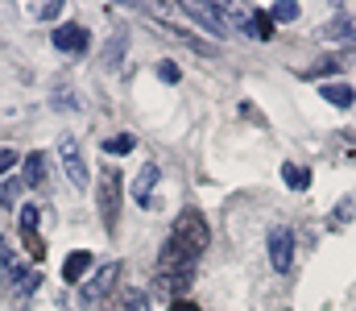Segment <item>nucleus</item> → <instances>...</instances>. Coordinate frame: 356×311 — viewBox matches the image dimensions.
Listing matches in <instances>:
<instances>
[{
	"label": "nucleus",
	"mask_w": 356,
	"mask_h": 311,
	"mask_svg": "<svg viewBox=\"0 0 356 311\" xmlns=\"http://www.w3.org/2000/svg\"><path fill=\"white\" fill-rule=\"evenodd\" d=\"M58 13H63V4H58V0H54V4H42V8H38V17H58Z\"/></svg>",
	"instance_id": "27"
},
{
	"label": "nucleus",
	"mask_w": 356,
	"mask_h": 311,
	"mask_svg": "<svg viewBox=\"0 0 356 311\" xmlns=\"http://www.w3.org/2000/svg\"><path fill=\"white\" fill-rule=\"evenodd\" d=\"M21 241H25V249H29V257H33V262L46 253V245H42V237H38V207H33V204L21 207Z\"/></svg>",
	"instance_id": "9"
},
{
	"label": "nucleus",
	"mask_w": 356,
	"mask_h": 311,
	"mask_svg": "<svg viewBox=\"0 0 356 311\" xmlns=\"http://www.w3.org/2000/svg\"><path fill=\"white\" fill-rule=\"evenodd\" d=\"M99 220H104V232L116 237V224H120V170L116 166L99 170Z\"/></svg>",
	"instance_id": "3"
},
{
	"label": "nucleus",
	"mask_w": 356,
	"mask_h": 311,
	"mask_svg": "<svg viewBox=\"0 0 356 311\" xmlns=\"http://www.w3.org/2000/svg\"><path fill=\"white\" fill-rule=\"evenodd\" d=\"M58 158H63V170L75 187H88V166H83V154H79V141L75 137H58Z\"/></svg>",
	"instance_id": "7"
},
{
	"label": "nucleus",
	"mask_w": 356,
	"mask_h": 311,
	"mask_svg": "<svg viewBox=\"0 0 356 311\" xmlns=\"http://www.w3.org/2000/svg\"><path fill=\"white\" fill-rule=\"evenodd\" d=\"M38 282H42V278H38L33 270H29V274H21V278H17V295H33V291H38Z\"/></svg>",
	"instance_id": "22"
},
{
	"label": "nucleus",
	"mask_w": 356,
	"mask_h": 311,
	"mask_svg": "<svg viewBox=\"0 0 356 311\" xmlns=\"http://www.w3.org/2000/svg\"><path fill=\"white\" fill-rule=\"evenodd\" d=\"M116 278H120V262H108V266H99L88 282H83V291H79V303H83V308H91V303H104V299L112 295Z\"/></svg>",
	"instance_id": "5"
},
{
	"label": "nucleus",
	"mask_w": 356,
	"mask_h": 311,
	"mask_svg": "<svg viewBox=\"0 0 356 311\" xmlns=\"http://www.w3.org/2000/svg\"><path fill=\"white\" fill-rule=\"evenodd\" d=\"M249 33H253L257 42H269V38H273V17L261 13V8H253V13H249Z\"/></svg>",
	"instance_id": "16"
},
{
	"label": "nucleus",
	"mask_w": 356,
	"mask_h": 311,
	"mask_svg": "<svg viewBox=\"0 0 356 311\" xmlns=\"http://www.w3.org/2000/svg\"><path fill=\"white\" fill-rule=\"evenodd\" d=\"M50 38H54V50H63V54H83L88 50V29L83 25H58Z\"/></svg>",
	"instance_id": "8"
},
{
	"label": "nucleus",
	"mask_w": 356,
	"mask_h": 311,
	"mask_svg": "<svg viewBox=\"0 0 356 311\" xmlns=\"http://www.w3.org/2000/svg\"><path fill=\"white\" fill-rule=\"evenodd\" d=\"M170 245L182 249L191 262H199V257H203V249L211 245V228H207V220H203V212H199V207L178 212L175 232H170Z\"/></svg>",
	"instance_id": "2"
},
{
	"label": "nucleus",
	"mask_w": 356,
	"mask_h": 311,
	"mask_svg": "<svg viewBox=\"0 0 356 311\" xmlns=\"http://www.w3.org/2000/svg\"><path fill=\"white\" fill-rule=\"evenodd\" d=\"M178 13L186 17V21H199L207 33H216L220 42L228 38V17L220 13V4H203V0H182L178 4Z\"/></svg>",
	"instance_id": "4"
},
{
	"label": "nucleus",
	"mask_w": 356,
	"mask_h": 311,
	"mask_svg": "<svg viewBox=\"0 0 356 311\" xmlns=\"http://www.w3.org/2000/svg\"><path fill=\"white\" fill-rule=\"evenodd\" d=\"M17 166V150H8V145H0V175H8Z\"/></svg>",
	"instance_id": "24"
},
{
	"label": "nucleus",
	"mask_w": 356,
	"mask_h": 311,
	"mask_svg": "<svg viewBox=\"0 0 356 311\" xmlns=\"http://www.w3.org/2000/svg\"><path fill=\"white\" fill-rule=\"evenodd\" d=\"M269 262H273V270H277V274H286V270H290V262H294V232H290L286 224L269 228Z\"/></svg>",
	"instance_id": "6"
},
{
	"label": "nucleus",
	"mask_w": 356,
	"mask_h": 311,
	"mask_svg": "<svg viewBox=\"0 0 356 311\" xmlns=\"http://www.w3.org/2000/svg\"><path fill=\"white\" fill-rule=\"evenodd\" d=\"M282 179H286L290 191H307V187H311V170H307V166H294V162L282 166Z\"/></svg>",
	"instance_id": "15"
},
{
	"label": "nucleus",
	"mask_w": 356,
	"mask_h": 311,
	"mask_svg": "<svg viewBox=\"0 0 356 311\" xmlns=\"http://www.w3.org/2000/svg\"><path fill=\"white\" fill-rule=\"evenodd\" d=\"M91 266H95V262H91L88 249H75V253H67V262H63V278H67V282H83Z\"/></svg>",
	"instance_id": "11"
},
{
	"label": "nucleus",
	"mask_w": 356,
	"mask_h": 311,
	"mask_svg": "<svg viewBox=\"0 0 356 311\" xmlns=\"http://www.w3.org/2000/svg\"><path fill=\"white\" fill-rule=\"evenodd\" d=\"M170 311H199V303H191V299H175Z\"/></svg>",
	"instance_id": "28"
},
{
	"label": "nucleus",
	"mask_w": 356,
	"mask_h": 311,
	"mask_svg": "<svg viewBox=\"0 0 356 311\" xmlns=\"http://www.w3.org/2000/svg\"><path fill=\"white\" fill-rule=\"evenodd\" d=\"M353 212H356V207H353V200H344V204L336 207V224H344V220H348Z\"/></svg>",
	"instance_id": "26"
},
{
	"label": "nucleus",
	"mask_w": 356,
	"mask_h": 311,
	"mask_svg": "<svg viewBox=\"0 0 356 311\" xmlns=\"http://www.w3.org/2000/svg\"><path fill=\"white\" fill-rule=\"evenodd\" d=\"M269 17H273V21H294V17H298V4H294V0H277V4L269 8Z\"/></svg>",
	"instance_id": "20"
},
{
	"label": "nucleus",
	"mask_w": 356,
	"mask_h": 311,
	"mask_svg": "<svg viewBox=\"0 0 356 311\" xmlns=\"http://www.w3.org/2000/svg\"><path fill=\"white\" fill-rule=\"evenodd\" d=\"M133 145H137V141H133V133H120V137H108V141H104V154H112V158H116V154H129Z\"/></svg>",
	"instance_id": "19"
},
{
	"label": "nucleus",
	"mask_w": 356,
	"mask_h": 311,
	"mask_svg": "<svg viewBox=\"0 0 356 311\" xmlns=\"http://www.w3.org/2000/svg\"><path fill=\"white\" fill-rule=\"evenodd\" d=\"M124 50H129V38H124V33H112V38H108V46H104V54H99V67H108V71H112V67L124 58Z\"/></svg>",
	"instance_id": "13"
},
{
	"label": "nucleus",
	"mask_w": 356,
	"mask_h": 311,
	"mask_svg": "<svg viewBox=\"0 0 356 311\" xmlns=\"http://www.w3.org/2000/svg\"><path fill=\"white\" fill-rule=\"evenodd\" d=\"M112 303L108 311H145V295L141 291H124V295H108Z\"/></svg>",
	"instance_id": "17"
},
{
	"label": "nucleus",
	"mask_w": 356,
	"mask_h": 311,
	"mask_svg": "<svg viewBox=\"0 0 356 311\" xmlns=\"http://www.w3.org/2000/svg\"><path fill=\"white\" fill-rule=\"evenodd\" d=\"M54 96H58V108H67V112H75V108H79V100H75V96H71V88H67V83H58V92H54Z\"/></svg>",
	"instance_id": "23"
},
{
	"label": "nucleus",
	"mask_w": 356,
	"mask_h": 311,
	"mask_svg": "<svg viewBox=\"0 0 356 311\" xmlns=\"http://www.w3.org/2000/svg\"><path fill=\"white\" fill-rule=\"evenodd\" d=\"M158 179H162V166L145 162V166H141V175H137V183H133V200H137L141 207H149V196H154Z\"/></svg>",
	"instance_id": "10"
},
{
	"label": "nucleus",
	"mask_w": 356,
	"mask_h": 311,
	"mask_svg": "<svg viewBox=\"0 0 356 311\" xmlns=\"http://www.w3.org/2000/svg\"><path fill=\"white\" fill-rule=\"evenodd\" d=\"M191 278H195V262L166 241L158 253V266H154V291L158 295H186Z\"/></svg>",
	"instance_id": "1"
},
{
	"label": "nucleus",
	"mask_w": 356,
	"mask_h": 311,
	"mask_svg": "<svg viewBox=\"0 0 356 311\" xmlns=\"http://www.w3.org/2000/svg\"><path fill=\"white\" fill-rule=\"evenodd\" d=\"M158 79H162V83H178V79H182L178 63H170V58H166V63H158Z\"/></svg>",
	"instance_id": "21"
},
{
	"label": "nucleus",
	"mask_w": 356,
	"mask_h": 311,
	"mask_svg": "<svg viewBox=\"0 0 356 311\" xmlns=\"http://www.w3.org/2000/svg\"><path fill=\"white\" fill-rule=\"evenodd\" d=\"M42 179H46V158L33 150V154H25V183L29 187H42Z\"/></svg>",
	"instance_id": "18"
},
{
	"label": "nucleus",
	"mask_w": 356,
	"mask_h": 311,
	"mask_svg": "<svg viewBox=\"0 0 356 311\" xmlns=\"http://www.w3.org/2000/svg\"><path fill=\"white\" fill-rule=\"evenodd\" d=\"M340 71V63L336 58H323V63H315V75H336Z\"/></svg>",
	"instance_id": "25"
},
{
	"label": "nucleus",
	"mask_w": 356,
	"mask_h": 311,
	"mask_svg": "<svg viewBox=\"0 0 356 311\" xmlns=\"http://www.w3.org/2000/svg\"><path fill=\"white\" fill-rule=\"evenodd\" d=\"M323 38H327V42H356L353 17H344V13H340V17H332V21H327V29H323Z\"/></svg>",
	"instance_id": "12"
},
{
	"label": "nucleus",
	"mask_w": 356,
	"mask_h": 311,
	"mask_svg": "<svg viewBox=\"0 0 356 311\" xmlns=\"http://www.w3.org/2000/svg\"><path fill=\"white\" fill-rule=\"evenodd\" d=\"M319 96H323L327 104H336V108H353V100H356V92L348 88V83H323Z\"/></svg>",
	"instance_id": "14"
}]
</instances>
